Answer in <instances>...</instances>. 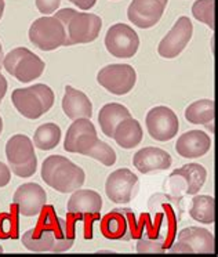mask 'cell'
Returning a JSON list of instances; mask_svg holds the SVG:
<instances>
[{"label":"cell","mask_w":218,"mask_h":257,"mask_svg":"<svg viewBox=\"0 0 218 257\" xmlns=\"http://www.w3.org/2000/svg\"><path fill=\"white\" fill-rule=\"evenodd\" d=\"M29 40L40 50L51 51L67 45V34L57 17H42L31 25Z\"/></svg>","instance_id":"cell-7"},{"label":"cell","mask_w":218,"mask_h":257,"mask_svg":"<svg viewBox=\"0 0 218 257\" xmlns=\"http://www.w3.org/2000/svg\"><path fill=\"white\" fill-rule=\"evenodd\" d=\"M13 105L24 117L39 119L54 105V91L47 84L38 83L25 89H16L12 94Z\"/></svg>","instance_id":"cell-4"},{"label":"cell","mask_w":218,"mask_h":257,"mask_svg":"<svg viewBox=\"0 0 218 257\" xmlns=\"http://www.w3.org/2000/svg\"><path fill=\"white\" fill-rule=\"evenodd\" d=\"M62 109L64 113L72 120L82 117L91 119L93 116V104L89 97L83 91L73 89L72 86L65 87V94L62 98Z\"/></svg>","instance_id":"cell-22"},{"label":"cell","mask_w":218,"mask_h":257,"mask_svg":"<svg viewBox=\"0 0 218 257\" xmlns=\"http://www.w3.org/2000/svg\"><path fill=\"white\" fill-rule=\"evenodd\" d=\"M14 207L25 217H34L42 213L47 202L46 191L36 183H27L20 185L13 198Z\"/></svg>","instance_id":"cell-15"},{"label":"cell","mask_w":218,"mask_h":257,"mask_svg":"<svg viewBox=\"0 0 218 257\" xmlns=\"http://www.w3.org/2000/svg\"><path fill=\"white\" fill-rule=\"evenodd\" d=\"M167 2L168 0H133L127 10V17L138 28H152L160 21Z\"/></svg>","instance_id":"cell-16"},{"label":"cell","mask_w":218,"mask_h":257,"mask_svg":"<svg viewBox=\"0 0 218 257\" xmlns=\"http://www.w3.org/2000/svg\"><path fill=\"white\" fill-rule=\"evenodd\" d=\"M106 50L116 58H131L140 47V38L134 29L126 24H115L105 36Z\"/></svg>","instance_id":"cell-9"},{"label":"cell","mask_w":218,"mask_h":257,"mask_svg":"<svg viewBox=\"0 0 218 257\" xmlns=\"http://www.w3.org/2000/svg\"><path fill=\"white\" fill-rule=\"evenodd\" d=\"M173 163L171 155L167 151L156 147H146L142 148L133 157V165L142 174L157 172V170H167Z\"/></svg>","instance_id":"cell-21"},{"label":"cell","mask_w":218,"mask_h":257,"mask_svg":"<svg viewBox=\"0 0 218 257\" xmlns=\"http://www.w3.org/2000/svg\"><path fill=\"white\" fill-rule=\"evenodd\" d=\"M75 232L67 220L58 217L49 207L35 228L23 236L24 246L31 251H67L73 246Z\"/></svg>","instance_id":"cell-1"},{"label":"cell","mask_w":218,"mask_h":257,"mask_svg":"<svg viewBox=\"0 0 218 257\" xmlns=\"http://www.w3.org/2000/svg\"><path fill=\"white\" fill-rule=\"evenodd\" d=\"M6 157L10 170L18 177L28 179L36 173L38 158L35 154L34 143L28 136H13L6 144Z\"/></svg>","instance_id":"cell-5"},{"label":"cell","mask_w":218,"mask_h":257,"mask_svg":"<svg viewBox=\"0 0 218 257\" xmlns=\"http://www.w3.org/2000/svg\"><path fill=\"white\" fill-rule=\"evenodd\" d=\"M214 3H215V0H196L192 6L193 17L197 21L206 24L208 28H211V31H214L215 28V25H214Z\"/></svg>","instance_id":"cell-28"},{"label":"cell","mask_w":218,"mask_h":257,"mask_svg":"<svg viewBox=\"0 0 218 257\" xmlns=\"http://www.w3.org/2000/svg\"><path fill=\"white\" fill-rule=\"evenodd\" d=\"M146 128L153 140L170 141L179 128L178 116L168 106H155L146 115Z\"/></svg>","instance_id":"cell-11"},{"label":"cell","mask_w":218,"mask_h":257,"mask_svg":"<svg viewBox=\"0 0 218 257\" xmlns=\"http://www.w3.org/2000/svg\"><path fill=\"white\" fill-rule=\"evenodd\" d=\"M98 140L97 130L93 122L87 117L76 119L69 126L64 141V150L71 154L87 155L91 147Z\"/></svg>","instance_id":"cell-13"},{"label":"cell","mask_w":218,"mask_h":257,"mask_svg":"<svg viewBox=\"0 0 218 257\" xmlns=\"http://www.w3.org/2000/svg\"><path fill=\"white\" fill-rule=\"evenodd\" d=\"M61 141V128L56 123H45L36 128L34 136V146L42 151H50Z\"/></svg>","instance_id":"cell-26"},{"label":"cell","mask_w":218,"mask_h":257,"mask_svg":"<svg viewBox=\"0 0 218 257\" xmlns=\"http://www.w3.org/2000/svg\"><path fill=\"white\" fill-rule=\"evenodd\" d=\"M142 137H144V132H142L140 122L133 116L123 119L116 126L115 133H113V140L124 150H131L138 146L142 141Z\"/></svg>","instance_id":"cell-23"},{"label":"cell","mask_w":218,"mask_h":257,"mask_svg":"<svg viewBox=\"0 0 218 257\" xmlns=\"http://www.w3.org/2000/svg\"><path fill=\"white\" fill-rule=\"evenodd\" d=\"M135 216L131 209H115L101 221V232L106 239L130 240L135 236Z\"/></svg>","instance_id":"cell-12"},{"label":"cell","mask_w":218,"mask_h":257,"mask_svg":"<svg viewBox=\"0 0 218 257\" xmlns=\"http://www.w3.org/2000/svg\"><path fill=\"white\" fill-rule=\"evenodd\" d=\"M2 58H3V47H2V43H0V64H2Z\"/></svg>","instance_id":"cell-37"},{"label":"cell","mask_w":218,"mask_h":257,"mask_svg":"<svg viewBox=\"0 0 218 257\" xmlns=\"http://www.w3.org/2000/svg\"><path fill=\"white\" fill-rule=\"evenodd\" d=\"M69 2H71V3H72V2H73V0H69Z\"/></svg>","instance_id":"cell-40"},{"label":"cell","mask_w":218,"mask_h":257,"mask_svg":"<svg viewBox=\"0 0 218 257\" xmlns=\"http://www.w3.org/2000/svg\"><path fill=\"white\" fill-rule=\"evenodd\" d=\"M64 25L67 45H84L94 42L102 28V20L91 13H80L73 9H62L54 16Z\"/></svg>","instance_id":"cell-3"},{"label":"cell","mask_w":218,"mask_h":257,"mask_svg":"<svg viewBox=\"0 0 218 257\" xmlns=\"http://www.w3.org/2000/svg\"><path fill=\"white\" fill-rule=\"evenodd\" d=\"M97 82L112 94L124 95L134 89L137 83V72L134 68L127 64H111L98 72Z\"/></svg>","instance_id":"cell-8"},{"label":"cell","mask_w":218,"mask_h":257,"mask_svg":"<svg viewBox=\"0 0 218 257\" xmlns=\"http://www.w3.org/2000/svg\"><path fill=\"white\" fill-rule=\"evenodd\" d=\"M10 180H12V170L7 165L0 162V188L6 187L10 183Z\"/></svg>","instance_id":"cell-33"},{"label":"cell","mask_w":218,"mask_h":257,"mask_svg":"<svg viewBox=\"0 0 218 257\" xmlns=\"http://www.w3.org/2000/svg\"><path fill=\"white\" fill-rule=\"evenodd\" d=\"M0 253H3V247L2 246H0Z\"/></svg>","instance_id":"cell-39"},{"label":"cell","mask_w":218,"mask_h":257,"mask_svg":"<svg viewBox=\"0 0 218 257\" xmlns=\"http://www.w3.org/2000/svg\"><path fill=\"white\" fill-rule=\"evenodd\" d=\"M189 216L201 224H212L215 220L214 198L210 195H196L192 199Z\"/></svg>","instance_id":"cell-27"},{"label":"cell","mask_w":218,"mask_h":257,"mask_svg":"<svg viewBox=\"0 0 218 257\" xmlns=\"http://www.w3.org/2000/svg\"><path fill=\"white\" fill-rule=\"evenodd\" d=\"M127 117H131V113H130L127 106L118 104V102H111V104H106L100 109L98 123H100L102 133L106 137L113 139V133H115L116 126L123 119H127Z\"/></svg>","instance_id":"cell-24"},{"label":"cell","mask_w":218,"mask_h":257,"mask_svg":"<svg viewBox=\"0 0 218 257\" xmlns=\"http://www.w3.org/2000/svg\"><path fill=\"white\" fill-rule=\"evenodd\" d=\"M137 184L138 177L130 169H118L106 179V196L115 203H129Z\"/></svg>","instance_id":"cell-17"},{"label":"cell","mask_w":218,"mask_h":257,"mask_svg":"<svg viewBox=\"0 0 218 257\" xmlns=\"http://www.w3.org/2000/svg\"><path fill=\"white\" fill-rule=\"evenodd\" d=\"M67 209L69 214L76 216L79 220L98 218L102 209V198L93 190H76L68 201Z\"/></svg>","instance_id":"cell-18"},{"label":"cell","mask_w":218,"mask_h":257,"mask_svg":"<svg viewBox=\"0 0 218 257\" xmlns=\"http://www.w3.org/2000/svg\"><path fill=\"white\" fill-rule=\"evenodd\" d=\"M86 157L94 158L98 162L102 163L104 166H113L116 163V152H115V150L111 146H108L106 143L101 141L100 139L97 140L94 146L90 148Z\"/></svg>","instance_id":"cell-29"},{"label":"cell","mask_w":218,"mask_h":257,"mask_svg":"<svg viewBox=\"0 0 218 257\" xmlns=\"http://www.w3.org/2000/svg\"><path fill=\"white\" fill-rule=\"evenodd\" d=\"M7 86L9 84H7L6 78L0 72V104H2V101H3V98H5V95L7 93Z\"/></svg>","instance_id":"cell-35"},{"label":"cell","mask_w":218,"mask_h":257,"mask_svg":"<svg viewBox=\"0 0 218 257\" xmlns=\"http://www.w3.org/2000/svg\"><path fill=\"white\" fill-rule=\"evenodd\" d=\"M3 13H5V0H0V20L3 17Z\"/></svg>","instance_id":"cell-36"},{"label":"cell","mask_w":218,"mask_h":257,"mask_svg":"<svg viewBox=\"0 0 218 257\" xmlns=\"http://www.w3.org/2000/svg\"><path fill=\"white\" fill-rule=\"evenodd\" d=\"M193 34V25L188 17H179L177 23L157 46V53L163 58H175L178 57L186 45L189 43Z\"/></svg>","instance_id":"cell-14"},{"label":"cell","mask_w":218,"mask_h":257,"mask_svg":"<svg viewBox=\"0 0 218 257\" xmlns=\"http://www.w3.org/2000/svg\"><path fill=\"white\" fill-rule=\"evenodd\" d=\"M214 235L201 227H186L179 231L177 240L170 247L171 253H214Z\"/></svg>","instance_id":"cell-10"},{"label":"cell","mask_w":218,"mask_h":257,"mask_svg":"<svg viewBox=\"0 0 218 257\" xmlns=\"http://www.w3.org/2000/svg\"><path fill=\"white\" fill-rule=\"evenodd\" d=\"M211 147V140L207 133L201 130H189L178 137L175 143V151L179 157L196 159L204 157Z\"/></svg>","instance_id":"cell-20"},{"label":"cell","mask_w":218,"mask_h":257,"mask_svg":"<svg viewBox=\"0 0 218 257\" xmlns=\"http://www.w3.org/2000/svg\"><path fill=\"white\" fill-rule=\"evenodd\" d=\"M72 3L75 6H78L80 10H90L95 6L97 0H73Z\"/></svg>","instance_id":"cell-34"},{"label":"cell","mask_w":218,"mask_h":257,"mask_svg":"<svg viewBox=\"0 0 218 257\" xmlns=\"http://www.w3.org/2000/svg\"><path fill=\"white\" fill-rule=\"evenodd\" d=\"M214 111H215L214 101L207 100V98L197 100L186 106L185 119L193 124H204L208 128H211L212 132V122H214V116H215Z\"/></svg>","instance_id":"cell-25"},{"label":"cell","mask_w":218,"mask_h":257,"mask_svg":"<svg viewBox=\"0 0 218 257\" xmlns=\"http://www.w3.org/2000/svg\"><path fill=\"white\" fill-rule=\"evenodd\" d=\"M166 239L160 232H155L153 236L144 232L138 242H137V251L140 253H163Z\"/></svg>","instance_id":"cell-30"},{"label":"cell","mask_w":218,"mask_h":257,"mask_svg":"<svg viewBox=\"0 0 218 257\" xmlns=\"http://www.w3.org/2000/svg\"><path fill=\"white\" fill-rule=\"evenodd\" d=\"M61 5V0H36V7L42 14L49 16L57 12V9Z\"/></svg>","instance_id":"cell-32"},{"label":"cell","mask_w":218,"mask_h":257,"mask_svg":"<svg viewBox=\"0 0 218 257\" xmlns=\"http://www.w3.org/2000/svg\"><path fill=\"white\" fill-rule=\"evenodd\" d=\"M3 67L21 83H29L45 72L43 60L27 47H17L3 58Z\"/></svg>","instance_id":"cell-6"},{"label":"cell","mask_w":218,"mask_h":257,"mask_svg":"<svg viewBox=\"0 0 218 257\" xmlns=\"http://www.w3.org/2000/svg\"><path fill=\"white\" fill-rule=\"evenodd\" d=\"M2 132H3V119L0 116V135H2Z\"/></svg>","instance_id":"cell-38"},{"label":"cell","mask_w":218,"mask_h":257,"mask_svg":"<svg viewBox=\"0 0 218 257\" xmlns=\"http://www.w3.org/2000/svg\"><path fill=\"white\" fill-rule=\"evenodd\" d=\"M18 238V223L14 214H0V239Z\"/></svg>","instance_id":"cell-31"},{"label":"cell","mask_w":218,"mask_h":257,"mask_svg":"<svg viewBox=\"0 0 218 257\" xmlns=\"http://www.w3.org/2000/svg\"><path fill=\"white\" fill-rule=\"evenodd\" d=\"M207 172L199 163H188L170 174V185L174 191L185 188L184 194L196 195L206 183ZM179 188V190H181ZM178 190V191H179Z\"/></svg>","instance_id":"cell-19"},{"label":"cell","mask_w":218,"mask_h":257,"mask_svg":"<svg viewBox=\"0 0 218 257\" xmlns=\"http://www.w3.org/2000/svg\"><path fill=\"white\" fill-rule=\"evenodd\" d=\"M42 179L53 190L68 194L83 187L86 174L83 169L68 158L51 155L42 165Z\"/></svg>","instance_id":"cell-2"}]
</instances>
